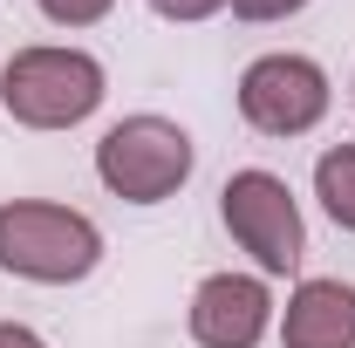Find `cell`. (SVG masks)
Masks as SVG:
<instances>
[{"mask_svg": "<svg viewBox=\"0 0 355 348\" xmlns=\"http://www.w3.org/2000/svg\"><path fill=\"white\" fill-rule=\"evenodd\" d=\"M96 260H103L96 218L69 212V205H48V198H7L0 205V273L69 287V280H89Z\"/></svg>", "mask_w": 355, "mask_h": 348, "instance_id": "obj_1", "label": "cell"}, {"mask_svg": "<svg viewBox=\"0 0 355 348\" xmlns=\"http://www.w3.org/2000/svg\"><path fill=\"white\" fill-rule=\"evenodd\" d=\"M110 96L103 62L83 48H21L0 69V110L28 130H69L96 116V103Z\"/></svg>", "mask_w": 355, "mask_h": 348, "instance_id": "obj_2", "label": "cell"}, {"mask_svg": "<svg viewBox=\"0 0 355 348\" xmlns=\"http://www.w3.org/2000/svg\"><path fill=\"white\" fill-rule=\"evenodd\" d=\"M191 164H198V150L171 116H123L96 143V177L130 205H164L191 177Z\"/></svg>", "mask_w": 355, "mask_h": 348, "instance_id": "obj_3", "label": "cell"}, {"mask_svg": "<svg viewBox=\"0 0 355 348\" xmlns=\"http://www.w3.org/2000/svg\"><path fill=\"white\" fill-rule=\"evenodd\" d=\"M219 218H225V232L253 253L260 273H294L308 260V225H301V205H294L287 177L232 171L225 191H219Z\"/></svg>", "mask_w": 355, "mask_h": 348, "instance_id": "obj_4", "label": "cell"}, {"mask_svg": "<svg viewBox=\"0 0 355 348\" xmlns=\"http://www.w3.org/2000/svg\"><path fill=\"white\" fill-rule=\"evenodd\" d=\"M239 116L260 137H308L328 116V76L308 55H260L239 76Z\"/></svg>", "mask_w": 355, "mask_h": 348, "instance_id": "obj_5", "label": "cell"}, {"mask_svg": "<svg viewBox=\"0 0 355 348\" xmlns=\"http://www.w3.org/2000/svg\"><path fill=\"white\" fill-rule=\"evenodd\" d=\"M191 342L198 348H260L273 328V294L253 273H212L191 294Z\"/></svg>", "mask_w": 355, "mask_h": 348, "instance_id": "obj_6", "label": "cell"}, {"mask_svg": "<svg viewBox=\"0 0 355 348\" xmlns=\"http://www.w3.org/2000/svg\"><path fill=\"white\" fill-rule=\"evenodd\" d=\"M287 348H355V287L349 280H301L280 314Z\"/></svg>", "mask_w": 355, "mask_h": 348, "instance_id": "obj_7", "label": "cell"}, {"mask_svg": "<svg viewBox=\"0 0 355 348\" xmlns=\"http://www.w3.org/2000/svg\"><path fill=\"white\" fill-rule=\"evenodd\" d=\"M314 198L328 205L342 232H355V143H335L314 157Z\"/></svg>", "mask_w": 355, "mask_h": 348, "instance_id": "obj_8", "label": "cell"}, {"mask_svg": "<svg viewBox=\"0 0 355 348\" xmlns=\"http://www.w3.org/2000/svg\"><path fill=\"white\" fill-rule=\"evenodd\" d=\"M35 7H42L55 28H89V21H103L116 0H35Z\"/></svg>", "mask_w": 355, "mask_h": 348, "instance_id": "obj_9", "label": "cell"}, {"mask_svg": "<svg viewBox=\"0 0 355 348\" xmlns=\"http://www.w3.org/2000/svg\"><path fill=\"white\" fill-rule=\"evenodd\" d=\"M308 0H232V14L239 21H287V14H301Z\"/></svg>", "mask_w": 355, "mask_h": 348, "instance_id": "obj_10", "label": "cell"}, {"mask_svg": "<svg viewBox=\"0 0 355 348\" xmlns=\"http://www.w3.org/2000/svg\"><path fill=\"white\" fill-rule=\"evenodd\" d=\"M164 21H205V14H219V7H232V0H150Z\"/></svg>", "mask_w": 355, "mask_h": 348, "instance_id": "obj_11", "label": "cell"}, {"mask_svg": "<svg viewBox=\"0 0 355 348\" xmlns=\"http://www.w3.org/2000/svg\"><path fill=\"white\" fill-rule=\"evenodd\" d=\"M0 348H48L35 328H21V321H0Z\"/></svg>", "mask_w": 355, "mask_h": 348, "instance_id": "obj_12", "label": "cell"}]
</instances>
